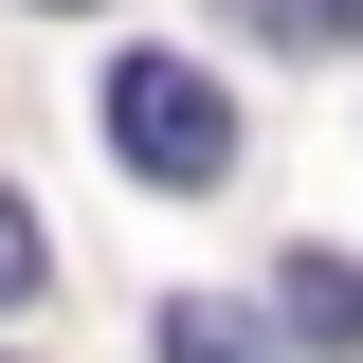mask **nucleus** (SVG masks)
<instances>
[{
    "mask_svg": "<svg viewBox=\"0 0 363 363\" xmlns=\"http://www.w3.org/2000/svg\"><path fill=\"white\" fill-rule=\"evenodd\" d=\"M236 145H255V128H236V91L200 73V55H109V164H128V182L218 200V182H236Z\"/></svg>",
    "mask_w": 363,
    "mask_h": 363,
    "instance_id": "nucleus-1",
    "label": "nucleus"
},
{
    "mask_svg": "<svg viewBox=\"0 0 363 363\" xmlns=\"http://www.w3.org/2000/svg\"><path fill=\"white\" fill-rule=\"evenodd\" d=\"M236 37H291V55H345L363 0H236Z\"/></svg>",
    "mask_w": 363,
    "mask_h": 363,
    "instance_id": "nucleus-4",
    "label": "nucleus"
},
{
    "mask_svg": "<svg viewBox=\"0 0 363 363\" xmlns=\"http://www.w3.org/2000/svg\"><path fill=\"white\" fill-rule=\"evenodd\" d=\"M37 291H55V236H37V200L0 182V309H37Z\"/></svg>",
    "mask_w": 363,
    "mask_h": 363,
    "instance_id": "nucleus-5",
    "label": "nucleus"
},
{
    "mask_svg": "<svg viewBox=\"0 0 363 363\" xmlns=\"http://www.w3.org/2000/svg\"><path fill=\"white\" fill-rule=\"evenodd\" d=\"M37 18H91V0H37Z\"/></svg>",
    "mask_w": 363,
    "mask_h": 363,
    "instance_id": "nucleus-6",
    "label": "nucleus"
},
{
    "mask_svg": "<svg viewBox=\"0 0 363 363\" xmlns=\"http://www.w3.org/2000/svg\"><path fill=\"white\" fill-rule=\"evenodd\" d=\"M164 363H272V327L218 309V291H182V309H164Z\"/></svg>",
    "mask_w": 363,
    "mask_h": 363,
    "instance_id": "nucleus-3",
    "label": "nucleus"
},
{
    "mask_svg": "<svg viewBox=\"0 0 363 363\" xmlns=\"http://www.w3.org/2000/svg\"><path fill=\"white\" fill-rule=\"evenodd\" d=\"M272 327H291V345H327V363H363V255H272Z\"/></svg>",
    "mask_w": 363,
    "mask_h": 363,
    "instance_id": "nucleus-2",
    "label": "nucleus"
}]
</instances>
